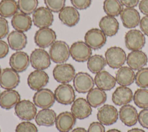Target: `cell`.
Wrapping results in <instances>:
<instances>
[{"label": "cell", "mask_w": 148, "mask_h": 132, "mask_svg": "<svg viewBox=\"0 0 148 132\" xmlns=\"http://www.w3.org/2000/svg\"><path fill=\"white\" fill-rule=\"evenodd\" d=\"M50 59L56 64L65 63L69 58L70 47L68 43L63 41H56L49 49Z\"/></svg>", "instance_id": "obj_1"}, {"label": "cell", "mask_w": 148, "mask_h": 132, "mask_svg": "<svg viewBox=\"0 0 148 132\" xmlns=\"http://www.w3.org/2000/svg\"><path fill=\"white\" fill-rule=\"evenodd\" d=\"M106 64L113 69H119L125 63L127 55L125 51L118 46H112L105 53Z\"/></svg>", "instance_id": "obj_2"}, {"label": "cell", "mask_w": 148, "mask_h": 132, "mask_svg": "<svg viewBox=\"0 0 148 132\" xmlns=\"http://www.w3.org/2000/svg\"><path fill=\"white\" fill-rule=\"evenodd\" d=\"M124 42L128 50H140L145 46L146 38L142 31L136 29H132L125 33Z\"/></svg>", "instance_id": "obj_3"}, {"label": "cell", "mask_w": 148, "mask_h": 132, "mask_svg": "<svg viewBox=\"0 0 148 132\" xmlns=\"http://www.w3.org/2000/svg\"><path fill=\"white\" fill-rule=\"evenodd\" d=\"M74 67L68 63L57 64L53 70L54 79L58 83H68L71 82L75 76Z\"/></svg>", "instance_id": "obj_4"}, {"label": "cell", "mask_w": 148, "mask_h": 132, "mask_svg": "<svg viewBox=\"0 0 148 132\" xmlns=\"http://www.w3.org/2000/svg\"><path fill=\"white\" fill-rule=\"evenodd\" d=\"M29 61L31 66L38 70L46 69L51 64L49 54L42 48L34 49L30 54Z\"/></svg>", "instance_id": "obj_5"}, {"label": "cell", "mask_w": 148, "mask_h": 132, "mask_svg": "<svg viewBox=\"0 0 148 132\" xmlns=\"http://www.w3.org/2000/svg\"><path fill=\"white\" fill-rule=\"evenodd\" d=\"M107 41L106 35L101 29L93 28L88 30L84 35V42L93 50L102 48Z\"/></svg>", "instance_id": "obj_6"}, {"label": "cell", "mask_w": 148, "mask_h": 132, "mask_svg": "<svg viewBox=\"0 0 148 132\" xmlns=\"http://www.w3.org/2000/svg\"><path fill=\"white\" fill-rule=\"evenodd\" d=\"M14 112L20 119L29 121L35 118L37 109L34 102L28 100H23L14 107Z\"/></svg>", "instance_id": "obj_7"}, {"label": "cell", "mask_w": 148, "mask_h": 132, "mask_svg": "<svg viewBox=\"0 0 148 132\" xmlns=\"http://www.w3.org/2000/svg\"><path fill=\"white\" fill-rule=\"evenodd\" d=\"M32 23L38 28L49 27L54 21L53 12L46 7L38 8L32 13Z\"/></svg>", "instance_id": "obj_8"}, {"label": "cell", "mask_w": 148, "mask_h": 132, "mask_svg": "<svg viewBox=\"0 0 148 132\" xmlns=\"http://www.w3.org/2000/svg\"><path fill=\"white\" fill-rule=\"evenodd\" d=\"M70 55L79 63L87 61L92 55V49L83 41H76L70 47Z\"/></svg>", "instance_id": "obj_9"}, {"label": "cell", "mask_w": 148, "mask_h": 132, "mask_svg": "<svg viewBox=\"0 0 148 132\" xmlns=\"http://www.w3.org/2000/svg\"><path fill=\"white\" fill-rule=\"evenodd\" d=\"M56 101L62 105H70L75 100V92L68 83H61L54 90Z\"/></svg>", "instance_id": "obj_10"}, {"label": "cell", "mask_w": 148, "mask_h": 132, "mask_svg": "<svg viewBox=\"0 0 148 132\" xmlns=\"http://www.w3.org/2000/svg\"><path fill=\"white\" fill-rule=\"evenodd\" d=\"M56 32L49 27L39 28L34 35V42L40 48L50 46L56 40Z\"/></svg>", "instance_id": "obj_11"}, {"label": "cell", "mask_w": 148, "mask_h": 132, "mask_svg": "<svg viewBox=\"0 0 148 132\" xmlns=\"http://www.w3.org/2000/svg\"><path fill=\"white\" fill-rule=\"evenodd\" d=\"M75 90L79 93H86L94 88L95 83L92 76L87 72H79L73 79Z\"/></svg>", "instance_id": "obj_12"}, {"label": "cell", "mask_w": 148, "mask_h": 132, "mask_svg": "<svg viewBox=\"0 0 148 132\" xmlns=\"http://www.w3.org/2000/svg\"><path fill=\"white\" fill-rule=\"evenodd\" d=\"M119 117L117 109L112 105L105 104L99 108L97 113L98 121L103 125L110 126L115 123Z\"/></svg>", "instance_id": "obj_13"}, {"label": "cell", "mask_w": 148, "mask_h": 132, "mask_svg": "<svg viewBox=\"0 0 148 132\" xmlns=\"http://www.w3.org/2000/svg\"><path fill=\"white\" fill-rule=\"evenodd\" d=\"M32 99L34 104L42 109L50 108L54 105L56 101L53 92L46 88L37 90Z\"/></svg>", "instance_id": "obj_14"}, {"label": "cell", "mask_w": 148, "mask_h": 132, "mask_svg": "<svg viewBox=\"0 0 148 132\" xmlns=\"http://www.w3.org/2000/svg\"><path fill=\"white\" fill-rule=\"evenodd\" d=\"M20 82L18 72L11 68H5L2 70L0 75V86L5 90L16 88Z\"/></svg>", "instance_id": "obj_15"}, {"label": "cell", "mask_w": 148, "mask_h": 132, "mask_svg": "<svg viewBox=\"0 0 148 132\" xmlns=\"http://www.w3.org/2000/svg\"><path fill=\"white\" fill-rule=\"evenodd\" d=\"M49 81L47 74L43 70H38L31 72L27 78V84L32 90H39L46 86Z\"/></svg>", "instance_id": "obj_16"}, {"label": "cell", "mask_w": 148, "mask_h": 132, "mask_svg": "<svg viewBox=\"0 0 148 132\" xmlns=\"http://www.w3.org/2000/svg\"><path fill=\"white\" fill-rule=\"evenodd\" d=\"M30 63L29 56L25 52L16 51L9 58V65L11 68L17 72H23L28 67Z\"/></svg>", "instance_id": "obj_17"}, {"label": "cell", "mask_w": 148, "mask_h": 132, "mask_svg": "<svg viewBox=\"0 0 148 132\" xmlns=\"http://www.w3.org/2000/svg\"><path fill=\"white\" fill-rule=\"evenodd\" d=\"M71 113L78 119L88 118L92 113V108L87 100L80 97L73 101L71 108Z\"/></svg>", "instance_id": "obj_18"}, {"label": "cell", "mask_w": 148, "mask_h": 132, "mask_svg": "<svg viewBox=\"0 0 148 132\" xmlns=\"http://www.w3.org/2000/svg\"><path fill=\"white\" fill-rule=\"evenodd\" d=\"M120 16L123 26L127 28H134L139 24L140 14L134 8H123Z\"/></svg>", "instance_id": "obj_19"}, {"label": "cell", "mask_w": 148, "mask_h": 132, "mask_svg": "<svg viewBox=\"0 0 148 132\" xmlns=\"http://www.w3.org/2000/svg\"><path fill=\"white\" fill-rule=\"evenodd\" d=\"M61 23L69 27L75 26L80 20V13L73 6H65L58 13Z\"/></svg>", "instance_id": "obj_20"}, {"label": "cell", "mask_w": 148, "mask_h": 132, "mask_svg": "<svg viewBox=\"0 0 148 132\" xmlns=\"http://www.w3.org/2000/svg\"><path fill=\"white\" fill-rule=\"evenodd\" d=\"M76 118L71 112L64 111L57 116L55 124L60 132H69L75 126Z\"/></svg>", "instance_id": "obj_21"}, {"label": "cell", "mask_w": 148, "mask_h": 132, "mask_svg": "<svg viewBox=\"0 0 148 132\" xmlns=\"http://www.w3.org/2000/svg\"><path fill=\"white\" fill-rule=\"evenodd\" d=\"M119 116L121 122L128 127L134 126L138 120L137 110L133 105L130 104L123 105L120 108Z\"/></svg>", "instance_id": "obj_22"}, {"label": "cell", "mask_w": 148, "mask_h": 132, "mask_svg": "<svg viewBox=\"0 0 148 132\" xmlns=\"http://www.w3.org/2000/svg\"><path fill=\"white\" fill-rule=\"evenodd\" d=\"M126 62L130 68L138 71L143 68L148 62L146 54L141 50L131 51L127 56Z\"/></svg>", "instance_id": "obj_23"}, {"label": "cell", "mask_w": 148, "mask_h": 132, "mask_svg": "<svg viewBox=\"0 0 148 132\" xmlns=\"http://www.w3.org/2000/svg\"><path fill=\"white\" fill-rule=\"evenodd\" d=\"M94 80L97 87L104 91L110 90L116 84V78L106 71H101L96 74Z\"/></svg>", "instance_id": "obj_24"}, {"label": "cell", "mask_w": 148, "mask_h": 132, "mask_svg": "<svg viewBox=\"0 0 148 132\" xmlns=\"http://www.w3.org/2000/svg\"><path fill=\"white\" fill-rule=\"evenodd\" d=\"M20 94L13 89L6 90L0 94V107L6 110L14 107L21 100Z\"/></svg>", "instance_id": "obj_25"}, {"label": "cell", "mask_w": 148, "mask_h": 132, "mask_svg": "<svg viewBox=\"0 0 148 132\" xmlns=\"http://www.w3.org/2000/svg\"><path fill=\"white\" fill-rule=\"evenodd\" d=\"M7 40L9 47L16 51L23 50L27 44V37L25 34L16 30L12 31L8 34Z\"/></svg>", "instance_id": "obj_26"}, {"label": "cell", "mask_w": 148, "mask_h": 132, "mask_svg": "<svg viewBox=\"0 0 148 132\" xmlns=\"http://www.w3.org/2000/svg\"><path fill=\"white\" fill-rule=\"evenodd\" d=\"M133 99V93L127 86H120L116 89L112 94L113 102L118 106H123L130 103Z\"/></svg>", "instance_id": "obj_27"}, {"label": "cell", "mask_w": 148, "mask_h": 132, "mask_svg": "<svg viewBox=\"0 0 148 132\" xmlns=\"http://www.w3.org/2000/svg\"><path fill=\"white\" fill-rule=\"evenodd\" d=\"M11 24L15 30L24 32L31 29L32 20L28 14L17 12L12 18Z\"/></svg>", "instance_id": "obj_28"}, {"label": "cell", "mask_w": 148, "mask_h": 132, "mask_svg": "<svg viewBox=\"0 0 148 132\" xmlns=\"http://www.w3.org/2000/svg\"><path fill=\"white\" fill-rule=\"evenodd\" d=\"M99 27L106 36H114L119 29V23L117 20L110 16H105L99 22Z\"/></svg>", "instance_id": "obj_29"}, {"label": "cell", "mask_w": 148, "mask_h": 132, "mask_svg": "<svg viewBox=\"0 0 148 132\" xmlns=\"http://www.w3.org/2000/svg\"><path fill=\"white\" fill-rule=\"evenodd\" d=\"M135 74L133 69L129 67L122 66L116 73V82L120 86H128L135 81Z\"/></svg>", "instance_id": "obj_30"}, {"label": "cell", "mask_w": 148, "mask_h": 132, "mask_svg": "<svg viewBox=\"0 0 148 132\" xmlns=\"http://www.w3.org/2000/svg\"><path fill=\"white\" fill-rule=\"evenodd\" d=\"M57 118L56 112L51 109H42L36 115L35 122L38 126L50 127L54 125Z\"/></svg>", "instance_id": "obj_31"}, {"label": "cell", "mask_w": 148, "mask_h": 132, "mask_svg": "<svg viewBox=\"0 0 148 132\" xmlns=\"http://www.w3.org/2000/svg\"><path fill=\"white\" fill-rule=\"evenodd\" d=\"M107 99L105 91L98 87L93 88L88 92L86 100L92 108H97L103 104Z\"/></svg>", "instance_id": "obj_32"}, {"label": "cell", "mask_w": 148, "mask_h": 132, "mask_svg": "<svg viewBox=\"0 0 148 132\" xmlns=\"http://www.w3.org/2000/svg\"><path fill=\"white\" fill-rule=\"evenodd\" d=\"M17 2L15 0H1L0 2V16L4 18L13 17L18 12Z\"/></svg>", "instance_id": "obj_33"}, {"label": "cell", "mask_w": 148, "mask_h": 132, "mask_svg": "<svg viewBox=\"0 0 148 132\" xmlns=\"http://www.w3.org/2000/svg\"><path fill=\"white\" fill-rule=\"evenodd\" d=\"M106 64L105 58L100 54L91 56L87 60V66L88 70L92 74H97L102 71Z\"/></svg>", "instance_id": "obj_34"}, {"label": "cell", "mask_w": 148, "mask_h": 132, "mask_svg": "<svg viewBox=\"0 0 148 132\" xmlns=\"http://www.w3.org/2000/svg\"><path fill=\"white\" fill-rule=\"evenodd\" d=\"M103 9L108 16L117 17L120 14L123 6L119 0H105Z\"/></svg>", "instance_id": "obj_35"}, {"label": "cell", "mask_w": 148, "mask_h": 132, "mask_svg": "<svg viewBox=\"0 0 148 132\" xmlns=\"http://www.w3.org/2000/svg\"><path fill=\"white\" fill-rule=\"evenodd\" d=\"M134 104L142 109H148V89L140 88L137 89L133 95Z\"/></svg>", "instance_id": "obj_36"}, {"label": "cell", "mask_w": 148, "mask_h": 132, "mask_svg": "<svg viewBox=\"0 0 148 132\" xmlns=\"http://www.w3.org/2000/svg\"><path fill=\"white\" fill-rule=\"evenodd\" d=\"M18 8L20 11L26 14H32L37 9L38 0H18Z\"/></svg>", "instance_id": "obj_37"}, {"label": "cell", "mask_w": 148, "mask_h": 132, "mask_svg": "<svg viewBox=\"0 0 148 132\" xmlns=\"http://www.w3.org/2000/svg\"><path fill=\"white\" fill-rule=\"evenodd\" d=\"M135 83L140 88L148 87V68H142L135 74Z\"/></svg>", "instance_id": "obj_38"}, {"label": "cell", "mask_w": 148, "mask_h": 132, "mask_svg": "<svg viewBox=\"0 0 148 132\" xmlns=\"http://www.w3.org/2000/svg\"><path fill=\"white\" fill-rule=\"evenodd\" d=\"M66 0H44L47 8L53 13H59L64 7Z\"/></svg>", "instance_id": "obj_39"}, {"label": "cell", "mask_w": 148, "mask_h": 132, "mask_svg": "<svg viewBox=\"0 0 148 132\" xmlns=\"http://www.w3.org/2000/svg\"><path fill=\"white\" fill-rule=\"evenodd\" d=\"M15 132H38L36 126L29 121H24L17 124Z\"/></svg>", "instance_id": "obj_40"}, {"label": "cell", "mask_w": 148, "mask_h": 132, "mask_svg": "<svg viewBox=\"0 0 148 132\" xmlns=\"http://www.w3.org/2000/svg\"><path fill=\"white\" fill-rule=\"evenodd\" d=\"M72 6L77 10H85L91 4V0H70Z\"/></svg>", "instance_id": "obj_41"}, {"label": "cell", "mask_w": 148, "mask_h": 132, "mask_svg": "<svg viewBox=\"0 0 148 132\" xmlns=\"http://www.w3.org/2000/svg\"><path fill=\"white\" fill-rule=\"evenodd\" d=\"M9 28L8 21L2 17H0V39L5 38L9 33Z\"/></svg>", "instance_id": "obj_42"}, {"label": "cell", "mask_w": 148, "mask_h": 132, "mask_svg": "<svg viewBox=\"0 0 148 132\" xmlns=\"http://www.w3.org/2000/svg\"><path fill=\"white\" fill-rule=\"evenodd\" d=\"M138 121L143 127L148 129V109H143L139 112Z\"/></svg>", "instance_id": "obj_43"}, {"label": "cell", "mask_w": 148, "mask_h": 132, "mask_svg": "<svg viewBox=\"0 0 148 132\" xmlns=\"http://www.w3.org/2000/svg\"><path fill=\"white\" fill-rule=\"evenodd\" d=\"M87 132H105V129L99 122H93L89 125Z\"/></svg>", "instance_id": "obj_44"}, {"label": "cell", "mask_w": 148, "mask_h": 132, "mask_svg": "<svg viewBox=\"0 0 148 132\" xmlns=\"http://www.w3.org/2000/svg\"><path fill=\"white\" fill-rule=\"evenodd\" d=\"M139 27L143 34L148 36V16H145L140 19Z\"/></svg>", "instance_id": "obj_45"}, {"label": "cell", "mask_w": 148, "mask_h": 132, "mask_svg": "<svg viewBox=\"0 0 148 132\" xmlns=\"http://www.w3.org/2000/svg\"><path fill=\"white\" fill-rule=\"evenodd\" d=\"M9 45L5 41L0 39V59L5 57L9 53Z\"/></svg>", "instance_id": "obj_46"}, {"label": "cell", "mask_w": 148, "mask_h": 132, "mask_svg": "<svg viewBox=\"0 0 148 132\" xmlns=\"http://www.w3.org/2000/svg\"><path fill=\"white\" fill-rule=\"evenodd\" d=\"M139 9L142 13L148 16V0H141L139 3Z\"/></svg>", "instance_id": "obj_47"}, {"label": "cell", "mask_w": 148, "mask_h": 132, "mask_svg": "<svg viewBox=\"0 0 148 132\" xmlns=\"http://www.w3.org/2000/svg\"><path fill=\"white\" fill-rule=\"evenodd\" d=\"M123 6L126 8L136 7L139 3V0H119Z\"/></svg>", "instance_id": "obj_48"}, {"label": "cell", "mask_w": 148, "mask_h": 132, "mask_svg": "<svg viewBox=\"0 0 148 132\" xmlns=\"http://www.w3.org/2000/svg\"><path fill=\"white\" fill-rule=\"evenodd\" d=\"M71 132H87V131L83 127H76L72 130Z\"/></svg>", "instance_id": "obj_49"}, {"label": "cell", "mask_w": 148, "mask_h": 132, "mask_svg": "<svg viewBox=\"0 0 148 132\" xmlns=\"http://www.w3.org/2000/svg\"><path fill=\"white\" fill-rule=\"evenodd\" d=\"M127 132H145L143 130L139 128H134L127 131Z\"/></svg>", "instance_id": "obj_50"}, {"label": "cell", "mask_w": 148, "mask_h": 132, "mask_svg": "<svg viewBox=\"0 0 148 132\" xmlns=\"http://www.w3.org/2000/svg\"><path fill=\"white\" fill-rule=\"evenodd\" d=\"M106 132H121V131L119 130H117V129H110V130H108Z\"/></svg>", "instance_id": "obj_51"}, {"label": "cell", "mask_w": 148, "mask_h": 132, "mask_svg": "<svg viewBox=\"0 0 148 132\" xmlns=\"http://www.w3.org/2000/svg\"><path fill=\"white\" fill-rule=\"evenodd\" d=\"M1 72H2V69H1V66H0V75H1Z\"/></svg>", "instance_id": "obj_52"}, {"label": "cell", "mask_w": 148, "mask_h": 132, "mask_svg": "<svg viewBox=\"0 0 148 132\" xmlns=\"http://www.w3.org/2000/svg\"><path fill=\"white\" fill-rule=\"evenodd\" d=\"M0 132H1V129H0Z\"/></svg>", "instance_id": "obj_53"}, {"label": "cell", "mask_w": 148, "mask_h": 132, "mask_svg": "<svg viewBox=\"0 0 148 132\" xmlns=\"http://www.w3.org/2000/svg\"><path fill=\"white\" fill-rule=\"evenodd\" d=\"M0 94H1V93H0Z\"/></svg>", "instance_id": "obj_54"}]
</instances>
